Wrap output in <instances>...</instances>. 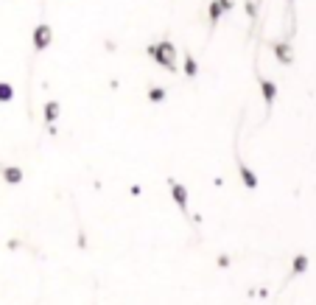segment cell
Returning <instances> with one entry per match:
<instances>
[{
  "instance_id": "obj_10",
  "label": "cell",
  "mask_w": 316,
  "mask_h": 305,
  "mask_svg": "<svg viewBox=\"0 0 316 305\" xmlns=\"http://www.w3.org/2000/svg\"><path fill=\"white\" fill-rule=\"evenodd\" d=\"M14 98V87L8 81H0V101H11Z\"/></svg>"
},
{
  "instance_id": "obj_8",
  "label": "cell",
  "mask_w": 316,
  "mask_h": 305,
  "mask_svg": "<svg viewBox=\"0 0 316 305\" xmlns=\"http://www.w3.org/2000/svg\"><path fill=\"white\" fill-rule=\"evenodd\" d=\"M238 171H241V177H244V185H246V188H258V177H255V174L246 168L244 163H238Z\"/></svg>"
},
{
  "instance_id": "obj_13",
  "label": "cell",
  "mask_w": 316,
  "mask_h": 305,
  "mask_svg": "<svg viewBox=\"0 0 316 305\" xmlns=\"http://www.w3.org/2000/svg\"><path fill=\"white\" fill-rule=\"evenodd\" d=\"M232 3H235V0H218V6H221V11H230V8H232Z\"/></svg>"
},
{
  "instance_id": "obj_1",
  "label": "cell",
  "mask_w": 316,
  "mask_h": 305,
  "mask_svg": "<svg viewBox=\"0 0 316 305\" xmlns=\"http://www.w3.org/2000/svg\"><path fill=\"white\" fill-rule=\"evenodd\" d=\"M148 56L154 59L157 64H162L165 70L176 73V48H174V42H168V39H162V42L151 45V48H148Z\"/></svg>"
},
{
  "instance_id": "obj_14",
  "label": "cell",
  "mask_w": 316,
  "mask_h": 305,
  "mask_svg": "<svg viewBox=\"0 0 316 305\" xmlns=\"http://www.w3.org/2000/svg\"><path fill=\"white\" fill-rule=\"evenodd\" d=\"M246 14H249V17H255V14H258V8H255V3H246Z\"/></svg>"
},
{
  "instance_id": "obj_9",
  "label": "cell",
  "mask_w": 316,
  "mask_h": 305,
  "mask_svg": "<svg viewBox=\"0 0 316 305\" xmlns=\"http://www.w3.org/2000/svg\"><path fill=\"white\" fill-rule=\"evenodd\" d=\"M59 118V101H45V121H56Z\"/></svg>"
},
{
  "instance_id": "obj_11",
  "label": "cell",
  "mask_w": 316,
  "mask_h": 305,
  "mask_svg": "<svg viewBox=\"0 0 316 305\" xmlns=\"http://www.w3.org/2000/svg\"><path fill=\"white\" fill-rule=\"evenodd\" d=\"M148 101H151V104L165 101V90H162V87H151V90H148Z\"/></svg>"
},
{
  "instance_id": "obj_5",
  "label": "cell",
  "mask_w": 316,
  "mask_h": 305,
  "mask_svg": "<svg viewBox=\"0 0 316 305\" xmlns=\"http://www.w3.org/2000/svg\"><path fill=\"white\" fill-rule=\"evenodd\" d=\"M3 179H6L8 185H20L22 182V171L17 168V165H6V168H3Z\"/></svg>"
},
{
  "instance_id": "obj_2",
  "label": "cell",
  "mask_w": 316,
  "mask_h": 305,
  "mask_svg": "<svg viewBox=\"0 0 316 305\" xmlns=\"http://www.w3.org/2000/svg\"><path fill=\"white\" fill-rule=\"evenodd\" d=\"M50 39H53V31L48 25H36L34 28V48L36 50H45L50 45Z\"/></svg>"
},
{
  "instance_id": "obj_3",
  "label": "cell",
  "mask_w": 316,
  "mask_h": 305,
  "mask_svg": "<svg viewBox=\"0 0 316 305\" xmlns=\"http://www.w3.org/2000/svg\"><path fill=\"white\" fill-rule=\"evenodd\" d=\"M260 90H263V101H266V107L272 109L274 98H277V84H274V81H269V78H263V76H260Z\"/></svg>"
},
{
  "instance_id": "obj_6",
  "label": "cell",
  "mask_w": 316,
  "mask_h": 305,
  "mask_svg": "<svg viewBox=\"0 0 316 305\" xmlns=\"http://www.w3.org/2000/svg\"><path fill=\"white\" fill-rule=\"evenodd\" d=\"M182 62H185V76H188V78H196L199 76V64H196V59L190 56L188 50L182 53Z\"/></svg>"
},
{
  "instance_id": "obj_12",
  "label": "cell",
  "mask_w": 316,
  "mask_h": 305,
  "mask_svg": "<svg viewBox=\"0 0 316 305\" xmlns=\"http://www.w3.org/2000/svg\"><path fill=\"white\" fill-rule=\"evenodd\" d=\"M218 17H221V6H218V0H216V3H210V25L213 28L218 25Z\"/></svg>"
},
{
  "instance_id": "obj_4",
  "label": "cell",
  "mask_w": 316,
  "mask_h": 305,
  "mask_svg": "<svg viewBox=\"0 0 316 305\" xmlns=\"http://www.w3.org/2000/svg\"><path fill=\"white\" fill-rule=\"evenodd\" d=\"M168 185H171V193H174V202L182 207V213H185V210H188V191H185V185L174 182V179H171Z\"/></svg>"
},
{
  "instance_id": "obj_7",
  "label": "cell",
  "mask_w": 316,
  "mask_h": 305,
  "mask_svg": "<svg viewBox=\"0 0 316 305\" xmlns=\"http://www.w3.org/2000/svg\"><path fill=\"white\" fill-rule=\"evenodd\" d=\"M274 56L280 59L283 64H291V62H294V56H291V48H288V45H274Z\"/></svg>"
}]
</instances>
